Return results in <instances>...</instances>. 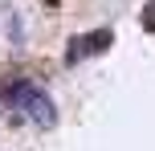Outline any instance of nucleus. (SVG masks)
Here are the masks:
<instances>
[{"label":"nucleus","mask_w":155,"mask_h":151,"mask_svg":"<svg viewBox=\"0 0 155 151\" xmlns=\"http://www.w3.org/2000/svg\"><path fill=\"white\" fill-rule=\"evenodd\" d=\"M0 102L12 106L21 123H33V127H53V123H57V106H53V98H49L41 86H33V82L8 78L4 86H0Z\"/></svg>","instance_id":"f257e3e1"},{"label":"nucleus","mask_w":155,"mask_h":151,"mask_svg":"<svg viewBox=\"0 0 155 151\" xmlns=\"http://www.w3.org/2000/svg\"><path fill=\"white\" fill-rule=\"evenodd\" d=\"M110 41H114V33H110V29H94V33H86V37H74V41H70V53H65V61L78 65L82 57L106 53V49H110Z\"/></svg>","instance_id":"f03ea898"},{"label":"nucleus","mask_w":155,"mask_h":151,"mask_svg":"<svg viewBox=\"0 0 155 151\" xmlns=\"http://www.w3.org/2000/svg\"><path fill=\"white\" fill-rule=\"evenodd\" d=\"M139 21H143V29H147V33H155V0L143 4V16H139Z\"/></svg>","instance_id":"7ed1b4c3"}]
</instances>
